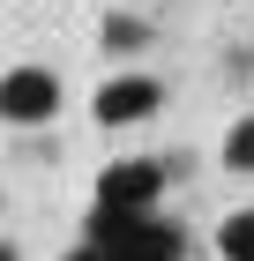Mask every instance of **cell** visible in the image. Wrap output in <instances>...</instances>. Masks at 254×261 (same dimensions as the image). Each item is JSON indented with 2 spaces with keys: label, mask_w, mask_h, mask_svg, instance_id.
Listing matches in <instances>:
<instances>
[{
  "label": "cell",
  "mask_w": 254,
  "mask_h": 261,
  "mask_svg": "<svg viewBox=\"0 0 254 261\" xmlns=\"http://www.w3.org/2000/svg\"><path fill=\"white\" fill-rule=\"evenodd\" d=\"M90 254L105 261H179L187 254V231L165 217H120V209H90Z\"/></svg>",
  "instance_id": "cell-1"
},
{
  "label": "cell",
  "mask_w": 254,
  "mask_h": 261,
  "mask_svg": "<svg viewBox=\"0 0 254 261\" xmlns=\"http://www.w3.org/2000/svg\"><path fill=\"white\" fill-rule=\"evenodd\" d=\"M157 194H165V164H150V157H120V164L98 172V209L157 217Z\"/></svg>",
  "instance_id": "cell-2"
},
{
  "label": "cell",
  "mask_w": 254,
  "mask_h": 261,
  "mask_svg": "<svg viewBox=\"0 0 254 261\" xmlns=\"http://www.w3.org/2000/svg\"><path fill=\"white\" fill-rule=\"evenodd\" d=\"M53 112H60L53 67H8V75H0V120L8 127H38V120H53Z\"/></svg>",
  "instance_id": "cell-3"
},
{
  "label": "cell",
  "mask_w": 254,
  "mask_h": 261,
  "mask_svg": "<svg viewBox=\"0 0 254 261\" xmlns=\"http://www.w3.org/2000/svg\"><path fill=\"white\" fill-rule=\"evenodd\" d=\"M157 105H165V82H150V75H112L90 97V112H98V127H135V120H150Z\"/></svg>",
  "instance_id": "cell-4"
},
{
  "label": "cell",
  "mask_w": 254,
  "mask_h": 261,
  "mask_svg": "<svg viewBox=\"0 0 254 261\" xmlns=\"http://www.w3.org/2000/svg\"><path fill=\"white\" fill-rule=\"evenodd\" d=\"M217 254H224V261H254V209H232V217H224Z\"/></svg>",
  "instance_id": "cell-5"
},
{
  "label": "cell",
  "mask_w": 254,
  "mask_h": 261,
  "mask_svg": "<svg viewBox=\"0 0 254 261\" xmlns=\"http://www.w3.org/2000/svg\"><path fill=\"white\" fill-rule=\"evenodd\" d=\"M105 45H112V53H142V45H150V22L142 15H105Z\"/></svg>",
  "instance_id": "cell-6"
},
{
  "label": "cell",
  "mask_w": 254,
  "mask_h": 261,
  "mask_svg": "<svg viewBox=\"0 0 254 261\" xmlns=\"http://www.w3.org/2000/svg\"><path fill=\"white\" fill-rule=\"evenodd\" d=\"M224 164H232V172H254V120H232V135H224Z\"/></svg>",
  "instance_id": "cell-7"
},
{
  "label": "cell",
  "mask_w": 254,
  "mask_h": 261,
  "mask_svg": "<svg viewBox=\"0 0 254 261\" xmlns=\"http://www.w3.org/2000/svg\"><path fill=\"white\" fill-rule=\"evenodd\" d=\"M60 261H105V254H90V246H75V254H60Z\"/></svg>",
  "instance_id": "cell-8"
},
{
  "label": "cell",
  "mask_w": 254,
  "mask_h": 261,
  "mask_svg": "<svg viewBox=\"0 0 254 261\" xmlns=\"http://www.w3.org/2000/svg\"><path fill=\"white\" fill-rule=\"evenodd\" d=\"M0 261H15V246H0Z\"/></svg>",
  "instance_id": "cell-9"
}]
</instances>
